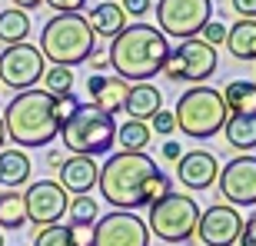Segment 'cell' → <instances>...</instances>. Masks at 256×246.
Instances as JSON below:
<instances>
[{"instance_id":"obj_1","label":"cell","mask_w":256,"mask_h":246,"mask_svg":"<svg viewBox=\"0 0 256 246\" xmlns=\"http://www.w3.org/2000/svg\"><path fill=\"white\" fill-rule=\"evenodd\" d=\"M170 54V40L163 37L150 24H126L114 40H110V54L106 64L116 70L120 80L126 84H150L156 74H163Z\"/></svg>"},{"instance_id":"obj_2","label":"cell","mask_w":256,"mask_h":246,"mask_svg":"<svg viewBox=\"0 0 256 246\" xmlns=\"http://www.w3.org/2000/svg\"><path fill=\"white\" fill-rule=\"evenodd\" d=\"M4 130L17 146H50L54 136H60L54 96L40 86L17 94L4 110Z\"/></svg>"},{"instance_id":"obj_3","label":"cell","mask_w":256,"mask_h":246,"mask_svg":"<svg viewBox=\"0 0 256 246\" xmlns=\"http://www.w3.org/2000/svg\"><path fill=\"white\" fill-rule=\"evenodd\" d=\"M153 173H160V166L146 153H114L104 163L100 176H96L100 196L110 206L124 210V213H133V210L146 206L143 203V186H146V180H150Z\"/></svg>"},{"instance_id":"obj_4","label":"cell","mask_w":256,"mask_h":246,"mask_svg":"<svg viewBox=\"0 0 256 246\" xmlns=\"http://www.w3.org/2000/svg\"><path fill=\"white\" fill-rule=\"evenodd\" d=\"M40 57H47L54 66H76L94 57L96 37L84 14H54L40 30Z\"/></svg>"},{"instance_id":"obj_5","label":"cell","mask_w":256,"mask_h":246,"mask_svg":"<svg viewBox=\"0 0 256 246\" xmlns=\"http://www.w3.org/2000/svg\"><path fill=\"white\" fill-rule=\"evenodd\" d=\"M60 140H64V146L74 153V156H90V160H96V156L110 153V146H114L116 120L110 114H104L100 106H94V104H80L74 110V116L60 126Z\"/></svg>"},{"instance_id":"obj_6","label":"cell","mask_w":256,"mask_h":246,"mask_svg":"<svg viewBox=\"0 0 256 246\" xmlns=\"http://www.w3.org/2000/svg\"><path fill=\"white\" fill-rule=\"evenodd\" d=\"M226 106H223V96L213 86H190L186 94H180L176 106H173V123L176 130L186 133L190 140H210L223 130L226 123Z\"/></svg>"},{"instance_id":"obj_7","label":"cell","mask_w":256,"mask_h":246,"mask_svg":"<svg viewBox=\"0 0 256 246\" xmlns=\"http://www.w3.org/2000/svg\"><path fill=\"white\" fill-rule=\"evenodd\" d=\"M200 206L196 200L186 193H166L163 200L150 203V216H146V230L163 243H186L196 233Z\"/></svg>"},{"instance_id":"obj_8","label":"cell","mask_w":256,"mask_h":246,"mask_svg":"<svg viewBox=\"0 0 256 246\" xmlns=\"http://www.w3.org/2000/svg\"><path fill=\"white\" fill-rule=\"evenodd\" d=\"M220 70V57L216 50L203 44L200 37L193 40H180V47H170L166 54V64H163V74L170 76L173 84H203Z\"/></svg>"},{"instance_id":"obj_9","label":"cell","mask_w":256,"mask_h":246,"mask_svg":"<svg viewBox=\"0 0 256 246\" xmlns=\"http://www.w3.org/2000/svg\"><path fill=\"white\" fill-rule=\"evenodd\" d=\"M213 20V0H160L156 4V24L163 37L193 40L200 30Z\"/></svg>"},{"instance_id":"obj_10","label":"cell","mask_w":256,"mask_h":246,"mask_svg":"<svg viewBox=\"0 0 256 246\" xmlns=\"http://www.w3.org/2000/svg\"><path fill=\"white\" fill-rule=\"evenodd\" d=\"M40 80H44V57L34 44H17L0 54V86L24 94L34 90Z\"/></svg>"},{"instance_id":"obj_11","label":"cell","mask_w":256,"mask_h":246,"mask_svg":"<svg viewBox=\"0 0 256 246\" xmlns=\"http://www.w3.org/2000/svg\"><path fill=\"white\" fill-rule=\"evenodd\" d=\"M90 246H150V230L136 213L114 210L106 216H96L90 230Z\"/></svg>"},{"instance_id":"obj_12","label":"cell","mask_w":256,"mask_h":246,"mask_svg":"<svg viewBox=\"0 0 256 246\" xmlns=\"http://www.w3.org/2000/svg\"><path fill=\"white\" fill-rule=\"evenodd\" d=\"M66 206H70V196L64 193V186L54 180H37L30 183L27 193H24V210H27V223L34 226H57L60 220L66 216Z\"/></svg>"},{"instance_id":"obj_13","label":"cell","mask_w":256,"mask_h":246,"mask_svg":"<svg viewBox=\"0 0 256 246\" xmlns=\"http://www.w3.org/2000/svg\"><path fill=\"white\" fill-rule=\"evenodd\" d=\"M220 196L226 200V206H253L256 203V156L243 153L236 160H230L216 176Z\"/></svg>"},{"instance_id":"obj_14","label":"cell","mask_w":256,"mask_h":246,"mask_svg":"<svg viewBox=\"0 0 256 246\" xmlns=\"http://www.w3.org/2000/svg\"><path fill=\"white\" fill-rule=\"evenodd\" d=\"M240 230H243L240 210L226 206V203H213V206H206L200 213L196 233H193V236L203 246H233L240 240Z\"/></svg>"},{"instance_id":"obj_15","label":"cell","mask_w":256,"mask_h":246,"mask_svg":"<svg viewBox=\"0 0 256 246\" xmlns=\"http://www.w3.org/2000/svg\"><path fill=\"white\" fill-rule=\"evenodd\" d=\"M176 176L186 190H210L220 176V163L210 150H190L176 160Z\"/></svg>"},{"instance_id":"obj_16","label":"cell","mask_w":256,"mask_h":246,"mask_svg":"<svg viewBox=\"0 0 256 246\" xmlns=\"http://www.w3.org/2000/svg\"><path fill=\"white\" fill-rule=\"evenodd\" d=\"M60 186H64V193L70 196H90V190L96 186V176H100V166H96V160H90V156H64V163H60Z\"/></svg>"},{"instance_id":"obj_17","label":"cell","mask_w":256,"mask_h":246,"mask_svg":"<svg viewBox=\"0 0 256 246\" xmlns=\"http://www.w3.org/2000/svg\"><path fill=\"white\" fill-rule=\"evenodd\" d=\"M86 90H90V104L100 106L104 114H120L126 104V90H130V84L126 80H120V76H106V74H94L90 80H86Z\"/></svg>"},{"instance_id":"obj_18","label":"cell","mask_w":256,"mask_h":246,"mask_svg":"<svg viewBox=\"0 0 256 246\" xmlns=\"http://www.w3.org/2000/svg\"><path fill=\"white\" fill-rule=\"evenodd\" d=\"M124 110H126V116H130V120L146 123L153 114H160V110H163V94L153 84H133L130 90H126Z\"/></svg>"},{"instance_id":"obj_19","label":"cell","mask_w":256,"mask_h":246,"mask_svg":"<svg viewBox=\"0 0 256 246\" xmlns=\"http://www.w3.org/2000/svg\"><path fill=\"white\" fill-rule=\"evenodd\" d=\"M30 170H34V163H30V156L24 150H17V146L0 150V183L7 190H20L30 180Z\"/></svg>"},{"instance_id":"obj_20","label":"cell","mask_w":256,"mask_h":246,"mask_svg":"<svg viewBox=\"0 0 256 246\" xmlns=\"http://www.w3.org/2000/svg\"><path fill=\"white\" fill-rule=\"evenodd\" d=\"M223 106L233 116H256V84L253 80H230L223 90Z\"/></svg>"},{"instance_id":"obj_21","label":"cell","mask_w":256,"mask_h":246,"mask_svg":"<svg viewBox=\"0 0 256 246\" xmlns=\"http://www.w3.org/2000/svg\"><path fill=\"white\" fill-rule=\"evenodd\" d=\"M223 44H226L230 57L253 64L256 60V20H236L233 27H226V40Z\"/></svg>"},{"instance_id":"obj_22","label":"cell","mask_w":256,"mask_h":246,"mask_svg":"<svg viewBox=\"0 0 256 246\" xmlns=\"http://www.w3.org/2000/svg\"><path fill=\"white\" fill-rule=\"evenodd\" d=\"M86 24H90V30H94V37H106L114 40L120 30L126 27V14L120 10V4H96L94 10H90V17H86Z\"/></svg>"},{"instance_id":"obj_23","label":"cell","mask_w":256,"mask_h":246,"mask_svg":"<svg viewBox=\"0 0 256 246\" xmlns=\"http://www.w3.org/2000/svg\"><path fill=\"white\" fill-rule=\"evenodd\" d=\"M27 37H30V14L17 7L0 10V40L7 47H17V44H27Z\"/></svg>"},{"instance_id":"obj_24","label":"cell","mask_w":256,"mask_h":246,"mask_svg":"<svg viewBox=\"0 0 256 246\" xmlns=\"http://www.w3.org/2000/svg\"><path fill=\"white\" fill-rule=\"evenodd\" d=\"M223 133H226V143L233 150H256V116H226L223 123Z\"/></svg>"},{"instance_id":"obj_25","label":"cell","mask_w":256,"mask_h":246,"mask_svg":"<svg viewBox=\"0 0 256 246\" xmlns=\"http://www.w3.org/2000/svg\"><path fill=\"white\" fill-rule=\"evenodd\" d=\"M150 123L140 120H124L116 126V140L120 143V153H143V146H150Z\"/></svg>"},{"instance_id":"obj_26","label":"cell","mask_w":256,"mask_h":246,"mask_svg":"<svg viewBox=\"0 0 256 246\" xmlns=\"http://www.w3.org/2000/svg\"><path fill=\"white\" fill-rule=\"evenodd\" d=\"M0 226L4 230H24L27 226L24 196H20L17 190H4V193H0Z\"/></svg>"},{"instance_id":"obj_27","label":"cell","mask_w":256,"mask_h":246,"mask_svg":"<svg viewBox=\"0 0 256 246\" xmlns=\"http://www.w3.org/2000/svg\"><path fill=\"white\" fill-rule=\"evenodd\" d=\"M66 216H70V226H94L96 216H100V206H96L94 196H76L70 200Z\"/></svg>"},{"instance_id":"obj_28","label":"cell","mask_w":256,"mask_h":246,"mask_svg":"<svg viewBox=\"0 0 256 246\" xmlns=\"http://www.w3.org/2000/svg\"><path fill=\"white\" fill-rule=\"evenodd\" d=\"M44 76H47V94L50 96L74 94V70H66V66H50V70H44Z\"/></svg>"},{"instance_id":"obj_29","label":"cell","mask_w":256,"mask_h":246,"mask_svg":"<svg viewBox=\"0 0 256 246\" xmlns=\"http://www.w3.org/2000/svg\"><path fill=\"white\" fill-rule=\"evenodd\" d=\"M166 193H173V180L170 173H153L150 180H146V186H143V203L150 206V203H156V200H163Z\"/></svg>"},{"instance_id":"obj_30","label":"cell","mask_w":256,"mask_h":246,"mask_svg":"<svg viewBox=\"0 0 256 246\" xmlns=\"http://www.w3.org/2000/svg\"><path fill=\"white\" fill-rule=\"evenodd\" d=\"M34 246H74V236H70V226H44L37 230V240Z\"/></svg>"},{"instance_id":"obj_31","label":"cell","mask_w":256,"mask_h":246,"mask_svg":"<svg viewBox=\"0 0 256 246\" xmlns=\"http://www.w3.org/2000/svg\"><path fill=\"white\" fill-rule=\"evenodd\" d=\"M76 96L74 94H64V96H54V116H57V123L64 126L70 116H74V110H76Z\"/></svg>"},{"instance_id":"obj_32","label":"cell","mask_w":256,"mask_h":246,"mask_svg":"<svg viewBox=\"0 0 256 246\" xmlns=\"http://www.w3.org/2000/svg\"><path fill=\"white\" fill-rule=\"evenodd\" d=\"M200 40H203V44H210V47L216 50V44H223V40H226V24H220V20H210L206 27L200 30Z\"/></svg>"},{"instance_id":"obj_33","label":"cell","mask_w":256,"mask_h":246,"mask_svg":"<svg viewBox=\"0 0 256 246\" xmlns=\"http://www.w3.org/2000/svg\"><path fill=\"white\" fill-rule=\"evenodd\" d=\"M150 120H153L150 133H163V136H170V133L176 130V123H173V114H170V110H160V114H153Z\"/></svg>"},{"instance_id":"obj_34","label":"cell","mask_w":256,"mask_h":246,"mask_svg":"<svg viewBox=\"0 0 256 246\" xmlns=\"http://www.w3.org/2000/svg\"><path fill=\"white\" fill-rule=\"evenodd\" d=\"M153 0H120V10H124L126 17H143V14H150Z\"/></svg>"},{"instance_id":"obj_35","label":"cell","mask_w":256,"mask_h":246,"mask_svg":"<svg viewBox=\"0 0 256 246\" xmlns=\"http://www.w3.org/2000/svg\"><path fill=\"white\" fill-rule=\"evenodd\" d=\"M240 246H256V213L250 220H243V230H240Z\"/></svg>"},{"instance_id":"obj_36","label":"cell","mask_w":256,"mask_h":246,"mask_svg":"<svg viewBox=\"0 0 256 246\" xmlns=\"http://www.w3.org/2000/svg\"><path fill=\"white\" fill-rule=\"evenodd\" d=\"M50 7L57 10V14H80L86 7V0H47Z\"/></svg>"},{"instance_id":"obj_37","label":"cell","mask_w":256,"mask_h":246,"mask_svg":"<svg viewBox=\"0 0 256 246\" xmlns=\"http://www.w3.org/2000/svg\"><path fill=\"white\" fill-rule=\"evenodd\" d=\"M233 10L243 20H256V0H233Z\"/></svg>"},{"instance_id":"obj_38","label":"cell","mask_w":256,"mask_h":246,"mask_svg":"<svg viewBox=\"0 0 256 246\" xmlns=\"http://www.w3.org/2000/svg\"><path fill=\"white\" fill-rule=\"evenodd\" d=\"M90 230H94V226H70L74 246H90Z\"/></svg>"},{"instance_id":"obj_39","label":"cell","mask_w":256,"mask_h":246,"mask_svg":"<svg viewBox=\"0 0 256 246\" xmlns=\"http://www.w3.org/2000/svg\"><path fill=\"white\" fill-rule=\"evenodd\" d=\"M163 156H166L170 163H176V160L183 156V146H180L176 140H166V143H163Z\"/></svg>"},{"instance_id":"obj_40","label":"cell","mask_w":256,"mask_h":246,"mask_svg":"<svg viewBox=\"0 0 256 246\" xmlns=\"http://www.w3.org/2000/svg\"><path fill=\"white\" fill-rule=\"evenodd\" d=\"M14 4H17V10H24V14H30V10H37L40 4H44V0H14Z\"/></svg>"},{"instance_id":"obj_41","label":"cell","mask_w":256,"mask_h":246,"mask_svg":"<svg viewBox=\"0 0 256 246\" xmlns=\"http://www.w3.org/2000/svg\"><path fill=\"white\" fill-rule=\"evenodd\" d=\"M47 163H50V166H57V170H60V163H64V156H60V153L54 150V153H47Z\"/></svg>"},{"instance_id":"obj_42","label":"cell","mask_w":256,"mask_h":246,"mask_svg":"<svg viewBox=\"0 0 256 246\" xmlns=\"http://www.w3.org/2000/svg\"><path fill=\"white\" fill-rule=\"evenodd\" d=\"M94 66H96V70H100V74H104V70H106V66H110V64H106L104 57H94Z\"/></svg>"},{"instance_id":"obj_43","label":"cell","mask_w":256,"mask_h":246,"mask_svg":"<svg viewBox=\"0 0 256 246\" xmlns=\"http://www.w3.org/2000/svg\"><path fill=\"white\" fill-rule=\"evenodd\" d=\"M4 143H7V130H4V116H0V150H4Z\"/></svg>"},{"instance_id":"obj_44","label":"cell","mask_w":256,"mask_h":246,"mask_svg":"<svg viewBox=\"0 0 256 246\" xmlns=\"http://www.w3.org/2000/svg\"><path fill=\"white\" fill-rule=\"evenodd\" d=\"M0 246H7V243H4V233H0Z\"/></svg>"},{"instance_id":"obj_45","label":"cell","mask_w":256,"mask_h":246,"mask_svg":"<svg viewBox=\"0 0 256 246\" xmlns=\"http://www.w3.org/2000/svg\"><path fill=\"white\" fill-rule=\"evenodd\" d=\"M0 94H4V86H0Z\"/></svg>"}]
</instances>
